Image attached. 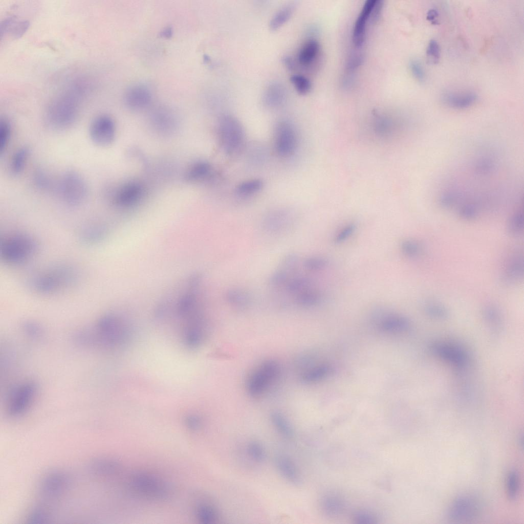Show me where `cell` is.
<instances>
[{"mask_svg": "<svg viewBox=\"0 0 524 524\" xmlns=\"http://www.w3.org/2000/svg\"><path fill=\"white\" fill-rule=\"evenodd\" d=\"M131 334V328L125 320L108 313L99 318L92 326L79 330L77 341L80 346L86 348L115 350L125 345Z\"/></svg>", "mask_w": 524, "mask_h": 524, "instance_id": "6da1fadb", "label": "cell"}, {"mask_svg": "<svg viewBox=\"0 0 524 524\" xmlns=\"http://www.w3.org/2000/svg\"><path fill=\"white\" fill-rule=\"evenodd\" d=\"M88 90V83L83 80H78L53 99L46 112L47 122L51 128L58 131L65 130L74 124L78 118L80 104Z\"/></svg>", "mask_w": 524, "mask_h": 524, "instance_id": "7a4b0ae2", "label": "cell"}, {"mask_svg": "<svg viewBox=\"0 0 524 524\" xmlns=\"http://www.w3.org/2000/svg\"><path fill=\"white\" fill-rule=\"evenodd\" d=\"M77 278V270L73 267L58 265L35 276L31 286L38 293L53 294L70 287Z\"/></svg>", "mask_w": 524, "mask_h": 524, "instance_id": "3957f363", "label": "cell"}, {"mask_svg": "<svg viewBox=\"0 0 524 524\" xmlns=\"http://www.w3.org/2000/svg\"><path fill=\"white\" fill-rule=\"evenodd\" d=\"M39 393V386L32 379H26L13 384L9 389L5 401V411L12 418L25 414L32 407Z\"/></svg>", "mask_w": 524, "mask_h": 524, "instance_id": "277c9868", "label": "cell"}, {"mask_svg": "<svg viewBox=\"0 0 524 524\" xmlns=\"http://www.w3.org/2000/svg\"><path fill=\"white\" fill-rule=\"evenodd\" d=\"M38 249L37 242L32 236L24 233H15L1 241V257L8 265H21L31 259Z\"/></svg>", "mask_w": 524, "mask_h": 524, "instance_id": "5b68a950", "label": "cell"}, {"mask_svg": "<svg viewBox=\"0 0 524 524\" xmlns=\"http://www.w3.org/2000/svg\"><path fill=\"white\" fill-rule=\"evenodd\" d=\"M55 190L61 201L71 207L83 204L89 195V188L84 179L76 171L64 172L56 182Z\"/></svg>", "mask_w": 524, "mask_h": 524, "instance_id": "8992f818", "label": "cell"}, {"mask_svg": "<svg viewBox=\"0 0 524 524\" xmlns=\"http://www.w3.org/2000/svg\"><path fill=\"white\" fill-rule=\"evenodd\" d=\"M221 145L226 154L234 156L239 153L245 142V133L239 121L229 114L221 116L218 124Z\"/></svg>", "mask_w": 524, "mask_h": 524, "instance_id": "52a82bcc", "label": "cell"}, {"mask_svg": "<svg viewBox=\"0 0 524 524\" xmlns=\"http://www.w3.org/2000/svg\"><path fill=\"white\" fill-rule=\"evenodd\" d=\"M128 487L133 494L151 500L165 499L169 494V487L163 479L147 472L133 473L128 482Z\"/></svg>", "mask_w": 524, "mask_h": 524, "instance_id": "ba28073f", "label": "cell"}, {"mask_svg": "<svg viewBox=\"0 0 524 524\" xmlns=\"http://www.w3.org/2000/svg\"><path fill=\"white\" fill-rule=\"evenodd\" d=\"M280 371L279 364L276 360L269 359L263 362L247 381L249 395L256 398L264 394L277 379Z\"/></svg>", "mask_w": 524, "mask_h": 524, "instance_id": "9c48e42d", "label": "cell"}, {"mask_svg": "<svg viewBox=\"0 0 524 524\" xmlns=\"http://www.w3.org/2000/svg\"><path fill=\"white\" fill-rule=\"evenodd\" d=\"M297 144V135L293 125L286 120L278 121L274 130V147L276 153L280 157H289L294 153Z\"/></svg>", "mask_w": 524, "mask_h": 524, "instance_id": "30bf717a", "label": "cell"}, {"mask_svg": "<svg viewBox=\"0 0 524 524\" xmlns=\"http://www.w3.org/2000/svg\"><path fill=\"white\" fill-rule=\"evenodd\" d=\"M116 128L114 120L107 115L96 117L91 122L89 134L95 145L107 146L112 143L116 136Z\"/></svg>", "mask_w": 524, "mask_h": 524, "instance_id": "8fae6325", "label": "cell"}, {"mask_svg": "<svg viewBox=\"0 0 524 524\" xmlns=\"http://www.w3.org/2000/svg\"><path fill=\"white\" fill-rule=\"evenodd\" d=\"M431 352L440 359L451 364L456 368L463 369L469 361V356L459 345L446 342H435L431 344Z\"/></svg>", "mask_w": 524, "mask_h": 524, "instance_id": "7c38bea8", "label": "cell"}, {"mask_svg": "<svg viewBox=\"0 0 524 524\" xmlns=\"http://www.w3.org/2000/svg\"><path fill=\"white\" fill-rule=\"evenodd\" d=\"M481 511L479 503L475 498L463 496L455 499L448 510V516L452 520L463 521L474 519Z\"/></svg>", "mask_w": 524, "mask_h": 524, "instance_id": "4fadbf2b", "label": "cell"}, {"mask_svg": "<svg viewBox=\"0 0 524 524\" xmlns=\"http://www.w3.org/2000/svg\"><path fill=\"white\" fill-rule=\"evenodd\" d=\"M145 193V188L142 184L136 181H130L121 185L116 190L113 201L118 207H129L139 203Z\"/></svg>", "mask_w": 524, "mask_h": 524, "instance_id": "5bb4252c", "label": "cell"}, {"mask_svg": "<svg viewBox=\"0 0 524 524\" xmlns=\"http://www.w3.org/2000/svg\"><path fill=\"white\" fill-rule=\"evenodd\" d=\"M68 484L69 478L66 474L60 472H53L42 480L40 491L46 498L54 499L64 493Z\"/></svg>", "mask_w": 524, "mask_h": 524, "instance_id": "9a60e30c", "label": "cell"}, {"mask_svg": "<svg viewBox=\"0 0 524 524\" xmlns=\"http://www.w3.org/2000/svg\"><path fill=\"white\" fill-rule=\"evenodd\" d=\"M124 99L125 104L130 108L140 110L149 104L151 95L147 88L137 85L129 88L126 91Z\"/></svg>", "mask_w": 524, "mask_h": 524, "instance_id": "2e32d148", "label": "cell"}, {"mask_svg": "<svg viewBox=\"0 0 524 524\" xmlns=\"http://www.w3.org/2000/svg\"><path fill=\"white\" fill-rule=\"evenodd\" d=\"M377 0L365 2L359 13L353 29L352 39L357 47L361 46L365 38L366 24L370 17Z\"/></svg>", "mask_w": 524, "mask_h": 524, "instance_id": "e0dca14e", "label": "cell"}, {"mask_svg": "<svg viewBox=\"0 0 524 524\" xmlns=\"http://www.w3.org/2000/svg\"><path fill=\"white\" fill-rule=\"evenodd\" d=\"M275 464L280 474L289 483L299 486L302 478L295 463L288 456L278 455L275 458Z\"/></svg>", "mask_w": 524, "mask_h": 524, "instance_id": "ac0fdd59", "label": "cell"}, {"mask_svg": "<svg viewBox=\"0 0 524 524\" xmlns=\"http://www.w3.org/2000/svg\"><path fill=\"white\" fill-rule=\"evenodd\" d=\"M476 94L471 91L447 92L443 94L442 100L447 106L455 109L467 108L477 99Z\"/></svg>", "mask_w": 524, "mask_h": 524, "instance_id": "d6986e66", "label": "cell"}, {"mask_svg": "<svg viewBox=\"0 0 524 524\" xmlns=\"http://www.w3.org/2000/svg\"><path fill=\"white\" fill-rule=\"evenodd\" d=\"M288 212L276 211L269 214L265 219L264 227L267 231L279 233L289 229L293 221Z\"/></svg>", "mask_w": 524, "mask_h": 524, "instance_id": "ffe728a7", "label": "cell"}, {"mask_svg": "<svg viewBox=\"0 0 524 524\" xmlns=\"http://www.w3.org/2000/svg\"><path fill=\"white\" fill-rule=\"evenodd\" d=\"M286 98L285 88L277 82L270 84L266 88L263 96L264 104L272 108L280 106L285 101Z\"/></svg>", "mask_w": 524, "mask_h": 524, "instance_id": "44dd1931", "label": "cell"}, {"mask_svg": "<svg viewBox=\"0 0 524 524\" xmlns=\"http://www.w3.org/2000/svg\"><path fill=\"white\" fill-rule=\"evenodd\" d=\"M91 470L95 476L101 478H111L118 475L121 471V465L112 460H100L91 466Z\"/></svg>", "mask_w": 524, "mask_h": 524, "instance_id": "7402d4cb", "label": "cell"}, {"mask_svg": "<svg viewBox=\"0 0 524 524\" xmlns=\"http://www.w3.org/2000/svg\"><path fill=\"white\" fill-rule=\"evenodd\" d=\"M319 49V44L316 39H308L299 49L297 55L298 62L302 66L310 65L317 56Z\"/></svg>", "mask_w": 524, "mask_h": 524, "instance_id": "603a6c76", "label": "cell"}, {"mask_svg": "<svg viewBox=\"0 0 524 524\" xmlns=\"http://www.w3.org/2000/svg\"><path fill=\"white\" fill-rule=\"evenodd\" d=\"M410 325L408 320L398 315H389L380 321V328L386 332H399L407 330Z\"/></svg>", "mask_w": 524, "mask_h": 524, "instance_id": "cb8c5ba5", "label": "cell"}, {"mask_svg": "<svg viewBox=\"0 0 524 524\" xmlns=\"http://www.w3.org/2000/svg\"><path fill=\"white\" fill-rule=\"evenodd\" d=\"M523 258L520 256L512 258L508 264L503 276L505 282L511 283L519 280L523 276Z\"/></svg>", "mask_w": 524, "mask_h": 524, "instance_id": "d4e9b609", "label": "cell"}, {"mask_svg": "<svg viewBox=\"0 0 524 524\" xmlns=\"http://www.w3.org/2000/svg\"><path fill=\"white\" fill-rule=\"evenodd\" d=\"M211 166L207 162L198 161L191 164L186 170L185 179L191 182L203 180L211 174Z\"/></svg>", "mask_w": 524, "mask_h": 524, "instance_id": "484cf974", "label": "cell"}, {"mask_svg": "<svg viewBox=\"0 0 524 524\" xmlns=\"http://www.w3.org/2000/svg\"><path fill=\"white\" fill-rule=\"evenodd\" d=\"M372 128L376 135L383 138L392 137L401 129L391 120L385 118H377Z\"/></svg>", "mask_w": 524, "mask_h": 524, "instance_id": "4316f807", "label": "cell"}, {"mask_svg": "<svg viewBox=\"0 0 524 524\" xmlns=\"http://www.w3.org/2000/svg\"><path fill=\"white\" fill-rule=\"evenodd\" d=\"M271 421L278 432L287 438L294 435V429L286 416L279 411H273L270 416Z\"/></svg>", "mask_w": 524, "mask_h": 524, "instance_id": "83f0119b", "label": "cell"}, {"mask_svg": "<svg viewBox=\"0 0 524 524\" xmlns=\"http://www.w3.org/2000/svg\"><path fill=\"white\" fill-rule=\"evenodd\" d=\"M29 155L30 149L26 146L20 148L15 152L9 165V169L11 174L16 176L23 171Z\"/></svg>", "mask_w": 524, "mask_h": 524, "instance_id": "f1b7e54d", "label": "cell"}, {"mask_svg": "<svg viewBox=\"0 0 524 524\" xmlns=\"http://www.w3.org/2000/svg\"><path fill=\"white\" fill-rule=\"evenodd\" d=\"M296 6L293 3L288 4L278 10L273 16L269 23L272 30H276L285 24L292 16Z\"/></svg>", "mask_w": 524, "mask_h": 524, "instance_id": "f546056e", "label": "cell"}, {"mask_svg": "<svg viewBox=\"0 0 524 524\" xmlns=\"http://www.w3.org/2000/svg\"><path fill=\"white\" fill-rule=\"evenodd\" d=\"M198 519L202 523H215L219 519V513L216 508L208 504L200 505L195 509Z\"/></svg>", "mask_w": 524, "mask_h": 524, "instance_id": "4dcf8cb0", "label": "cell"}, {"mask_svg": "<svg viewBox=\"0 0 524 524\" xmlns=\"http://www.w3.org/2000/svg\"><path fill=\"white\" fill-rule=\"evenodd\" d=\"M226 298L231 305L239 309L246 308L250 302L248 293L241 289H232L229 290L226 293Z\"/></svg>", "mask_w": 524, "mask_h": 524, "instance_id": "1f68e13d", "label": "cell"}, {"mask_svg": "<svg viewBox=\"0 0 524 524\" xmlns=\"http://www.w3.org/2000/svg\"><path fill=\"white\" fill-rule=\"evenodd\" d=\"M321 299V292L314 287L303 291L295 297L297 303L304 307L314 306L319 303Z\"/></svg>", "mask_w": 524, "mask_h": 524, "instance_id": "d6a6232c", "label": "cell"}, {"mask_svg": "<svg viewBox=\"0 0 524 524\" xmlns=\"http://www.w3.org/2000/svg\"><path fill=\"white\" fill-rule=\"evenodd\" d=\"M264 186L262 180L253 179L243 181L235 187V193L241 197L253 195L260 191Z\"/></svg>", "mask_w": 524, "mask_h": 524, "instance_id": "836d02e7", "label": "cell"}, {"mask_svg": "<svg viewBox=\"0 0 524 524\" xmlns=\"http://www.w3.org/2000/svg\"><path fill=\"white\" fill-rule=\"evenodd\" d=\"M330 369L326 364L318 365L304 370L301 375V379L307 383L318 382L329 374Z\"/></svg>", "mask_w": 524, "mask_h": 524, "instance_id": "e575fe53", "label": "cell"}, {"mask_svg": "<svg viewBox=\"0 0 524 524\" xmlns=\"http://www.w3.org/2000/svg\"><path fill=\"white\" fill-rule=\"evenodd\" d=\"M483 316L491 329L495 332L500 330L502 316L499 309L494 305H487L483 309Z\"/></svg>", "mask_w": 524, "mask_h": 524, "instance_id": "d590c367", "label": "cell"}, {"mask_svg": "<svg viewBox=\"0 0 524 524\" xmlns=\"http://www.w3.org/2000/svg\"><path fill=\"white\" fill-rule=\"evenodd\" d=\"M23 334L33 341H38L45 335L43 328L37 322L33 321L24 322L20 326Z\"/></svg>", "mask_w": 524, "mask_h": 524, "instance_id": "8d00e7d4", "label": "cell"}, {"mask_svg": "<svg viewBox=\"0 0 524 524\" xmlns=\"http://www.w3.org/2000/svg\"><path fill=\"white\" fill-rule=\"evenodd\" d=\"M28 25L27 21H16L15 17H10L5 20L1 25V31L3 30L4 33L10 31L14 37H19L25 32Z\"/></svg>", "mask_w": 524, "mask_h": 524, "instance_id": "74e56055", "label": "cell"}, {"mask_svg": "<svg viewBox=\"0 0 524 524\" xmlns=\"http://www.w3.org/2000/svg\"><path fill=\"white\" fill-rule=\"evenodd\" d=\"M154 123L160 130L167 131L172 128L174 124L172 115L165 110H159L156 111L153 116Z\"/></svg>", "mask_w": 524, "mask_h": 524, "instance_id": "f35d334b", "label": "cell"}, {"mask_svg": "<svg viewBox=\"0 0 524 524\" xmlns=\"http://www.w3.org/2000/svg\"><path fill=\"white\" fill-rule=\"evenodd\" d=\"M424 310L428 316L435 319L444 320L449 316V312L446 308L438 302H427L424 305Z\"/></svg>", "mask_w": 524, "mask_h": 524, "instance_id": "ab89813d", "label": "cell"}, {"mask_svg": "<svg viewBox=\"0 0 524 524\" xmlns=\"http://www.w3.org/2000/svg\"><path fill=\"white\" fill-rule=\"evenodd\" d=\"M523 229L522 210L518 209L509 219L507 224L508 232L512 235H519Z\"/></svg>", "mask_w": 524, "mask_h": 524, "instance_id": "60d3db41", "label": "cell"}, {"mask_svg": "<svg viewBox=\"0 0 524 524\" xmlns=\"http://www.w3.org/2000/svg\"><path fill=\"white\" fill-rule=\"evenodd\" d=\"M11 124L6 118L0 120V155L2 156L6 150L11 136Z\"/></svg>", "mask_w": 524, "mask_h": 524, "instance_id": "b9f144b4", "label": "cell"}, {"mask_svg": "<svg viewBox=\"0 0 524 524\" xmlns=\"http://www.w3.org/2000/svg\"><path fill=\"white\" fill-rule=\"evenodd\" d=\"M400 249L402 253L409 258L418 256L422 251V247L420 243L411 239H405L402 242Z\"/></svg>", "mask_w": 524, "mask_h": 524, "instance_id": "7bdbcfd3", "label": "cell"}, {"mask_svg": "<svg viewBox=\"0 0 524 524\" xmlns=\"http://www.w3.org/2000/svg\"><path fill=\"white\" fill-rule=\"evenodd\" d=\"M249 456L256 462L261 463L266 458V452L263 445L257 441L250 442L247 446Z\"/></svg>", "mask_w": 524, "mask_h": 524, "instance_id": "ee69618b", "label": "cell"}, {"mask_svg": "<svg viewBox=\"0 0 524 524\" xmlns=\"http://www.w3.org/2000/svg\"><path fill=\"white\" fill-rule=\"evenodd\" d=\"M34 179L37 187L42 190H51L53 187L55 189L56 184L43 170H37L35 173Z\"/></svg>", "mask_w": 524, "mask_h": 524, "instance_id": "f6af8a7d", "label": "cell"}, {"mask_svg": "<svg viewBox=\"0 0 524 524\" xmlns=\"http://www.w3.org/2000/svg\"><path fill=\"white\" fill-rule=\"evenodd\" d=\"M290 81L299 94L305 95L311 90V81L303 75L294 74L291 76Z\"/></svg>", "mask_w": 524, "mask_h": 524, "instance_id": "bcb514c9", "label": "cell"}, {"mask_svg": "<svg viewBox=\"0 0 524 524\" xmlns=\"http://www.w3.org/2000/svg\"><path fill=\"white\" fill-rule=\"evenodd\" d=\"M506 487L507 495L509 498L515 499L517 495L519 487L518 474L515 471H512L508 474Z\"/></svg>", "mask_w": 524, "mask_h": 524, "instance_id": "7dc6e473", "label": "cell"}, {"mask_svg": "<svg viewBox=\"0 0 524 524\" xmlns=\"http://www.w3.org/2000/svg\"><path fill=\"white\" fill-rule=\"evenodd\" d=\"M328 265V260L322 256H315L305 259L304 267L311 271H318L324 269Z\"/></svg>", "mask_w": 524, "mask_h": 524, "instance_id": "c3c4849f", "label": "cell"}, {"mask_svg": "<svg viewBox=\"0 0 524 524\" xmlns=\"http://www.w3.org/2000/svg\"><path fill=\"white\" fill-rule=\"evenodd\" d=\"M426 57L428 62L430 64H436L439 62L440 57V48L436 40L431 39L429 41L426 50Z\"/></svg>", "mask_w": 524, "mask_h": 524, "instance_id": "681fc988", "label": "cell"}, {"mask_svg": "<svg viewBox=\"0 0 524 524\" xmlns=\"http://www.w3.org/2000/svg\"><path fill=\"white\" fill-rule=\"evenodd\" d=\"M356 230V226L353 224H348L343 226L336 234L334 241L337 244L341 243L347 239L354 233Z\"/></svg>", "mask_w": 524, "mask_h": 524, "instance_id": "f907efd6", "label": "cell"}, {"mask_svg": "<svg viewBox=\"0 0 524 524\" xmlns=\"http://www.w3.org/2000/svg\"><path fill=\"white\" fill-rule=\"evenodd\" d=\"M459 215L463 219L470 220L474 219L477 214L476 207L473 204H467L462 206L459 210Z\"/></svg>", "mask_w": 524, "mask_h": 524, "instance_id": "816d5d0a", "label": "cell"}, {"mask_svg": "<svg viewBox=\"0 0 524 524\" xmlns=\"http://www.w3.org/2000/svg\"><path fill=\"white\" fill-rule=\"evenodd\" d=\"M409 67L413 76L420 82H423L425 79V73L421 63L416 60H412L410 62Z\"/></svg>", "mask_w": 524, "mask_h": 524, "instance_id": "f5cc1de1", "label": "cell"}, {"mask_svg": "<svg viewBox=\"0 0 524 524\" xmlns=\"http://www.w3.org/2000/svg\"><path fill=\"white\" fill-rule=\"evenodd\" d=\"M185 423L188 428L192 430L199 429L202 424L201 418L195 414L187 416L185 419Z\"/></svg>", "mask_w": 524, "mask_h": 524, "instance_id": "db71d44e", "label": "cell"}, {"mask_svg": "<svg viewBox=\"0 0 524 524\" xmlns=\"http://www.w3.org/2000/svg\"><path fill=\"white\" fill-rule=\"evenodd\" d=\"M323 504L326 511L332 513L338 512L340 508V504L338 501L333 498H326Z\"/></svg>", "mask_w": 524, "mask_h": 524, "instance_id": "11a10c76", "label": "cell"}, {"mask_svg": "<svg viewBox=\"0 0 524 524\" xmlns=\"http://www.w3.org/2000/svg\"><path fill=\"white\" fill-rule=\"evenodd\" d=\"M439 12L435 9H429L427 13L426 18L433 25H438L439 24Z\"/></svg>", "mask_w": 524, "mask_h": 524, "instance_id": "9f6ffc18", "label": "cell"}, {"mask_svg": "<svg viewBox=\"0 0 524 524\" xmlns=\"http://www.w3.org/2000/svg\"><path fill=\"white\" fill-rule=\"evenodd\" d=\"M282 62L286 68L290 71L294 70L296 65L295 62L293 58L290 56L286 55L282 58Z\"/></svg>", "mask_w": 524, "mask_h": 524, "instance_id": "6f0895ef", "label": "cell"}, {"mask_svg": "<svg viewBox=\"0 0 524 524\" xmlns=\"http://www.w3.org/2000/svg\"><path fill=\"white\" fill-rule=\"evenodd\" d=\"M361 60V57L359 56H355L353 57L350 61H348L347 65L348 69H354L357 68L360 64Z\"/></svg>", "mask_w": 524, "mask_h": 524, "instance_id": "680465c9", "label": "cell"}, {"mask_svg": "<svg viewBox=\"0 0 524 524\" xmlns=\"http://www.w3.org/2000/svg\"><path fill=\"white\" fill-rule=\"evenodd\" d=\"M357 520L361 521V522H372L373 520V517L365 513H360L356 515Z\"/></svg>", "mask_w": 524, "mask_h": 524, "instance_id": "91938a15", "label": "cell"}]
</instances>
